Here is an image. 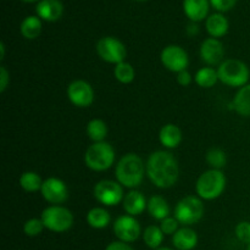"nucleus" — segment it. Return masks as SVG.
<instances>
[{"label": "nucleus", "mask_w": 250, "mask_h": 250, "mask_svg": "<svg viewBox=\"0 0 250 250\" xmlns=\"http://www.w3.org/2000/svg\"><path fill=\"white\" fill-rule=\"evenodd\" d=\"M146 176L158 188H171L176 185L180 176L177 161L168 151H154L146 161Z\"/></svg>", "instance_id": "nucleus-1"}, {"label": "nucleus", "mask_w": 250, "mask_h": 250, "mask_svg": "<svg viewBox=\"0 0 250 250\" xmlns=\"http://www.w3.org/2000/svg\"><path fill=\"white\" fill-rule=\"evenodd\" d=\"M146 172V165L143 159L134 153H128L122 156L115 168L117 182L129 189L137 188L143 182Z\"/></svg>", "instance_id": "nucleus-2"}, {"label": "nucleus", "mask_w": 250, "mask_h": 250, "mask_svg": "<svg viewBox=\"0 0 250 250\" xmlns=\"http://www.w3.org/2000/svg\"><path fill=\"white\" fill-rule=\"evenodd\" d=\"M226 188V176L221 170L205 171L199 176L195 185V190L200 199L214 200L217 199L224 193Z\"/></svg>", "instance_id": "nucleus-3"}, {"label": "nucleus", "mask_w": 250, "mask_h": 250, "mask_svg": "<svg viewBox=\"0 0 250 250\" xmlns=\"http://www.w3.org/2000/svg\"><path fill=\"white\" fill-rule=\"evenodd\" d=\"M219 81L229 87L242 88L249 81V68L238 59H227L217 67Z\"/></svg>", "instance_id": "nucleus-4"}, {"label": "nucleus", "mask_w": 250, "mask_h": 250, "mask_svg": "<svg viewBox=\"0 0 250 250\" xmlns=\"http://www.w3.org/2000/svg\"><path fill=\"white\" fill-rule=\"evenodd\" d=\"M115 163V150L106 142L93 143L84 154V164L88 168L97 172L106 171Z\"/></svg>", "instance_id": "nucleus-5"}, {"label": "nucleus", "mask_w": 250, "mask_h": 250, "mask_svg": "<svg viewBox=\"0 0 250 250\" xmlns=\"http://www.w3.org/2000/svg\"><path fill=\"white\" fill-rule=\"evenodd\" d=\"M44 227L55 233H63L73 226V215L67 208L61 205H51L43 210L41 215Z\"/></svg>", "instance_id": "nucleus-6"}, {"label": "nucleus", "mask_w": 250, "mask_h": 250, "mask_svg": "<svg viewBox=\"0 0 250 250\" xmlns=\"http://www.w3.org/2000/svg\"><path fill=\"white\" fill-rule=\"evenodd\" d=\"M204 216V204L195 195H187L177 203L175 208V217L181 225L192 226L199 222Z\"/></svg>", "instance_id": "nucleus-7"}, {"label": "nucleus", "mask_w": 250, "mask_h": 250, "mask_svg": "<svg viewBox=\"0 0 250 250\" xmlns=\"http://www.w3.org/2000/svg\"><path fill=\"white\" fill-rule=\"evenodd\" d=\"M97 53L105 62L117 65L124 62L127 56L125 44L115 37H103L97 43Z\"/></svg>", "instance_id": "nucleus-8"}, {"label": "nucleus", "mask_w": 250, "mask_h": 250, "mask_svg": "<svg viewBox=\"0 0 250 250\" xmlns=\"http://www.w3.org/2000/svg\"><path fill=\"white\" fill-rule=\"evenodd\" d=\"M94 198L105 207H115L124 202V189L119 182L110 180L99 181L93 189Z\"/></svg>", "instance_id": "nucleus-9"}, {"label": "nucleus", "mask_w": 250, "mask_h": 250, "mask_svg": "<svg viewBox=\"0 0 250 250\" xmlns=\"http://www.w3.org/2000/svg\"><path fill=\"white\" fill-rule=\"evenodd\" d=\"M160 60L164 67L176 73L187 70L188 65H189V58H188L187 51L182 46L175 45V44H171L163 49Z\"/></svg>", "instance_id": "nucleus-10"}, {"label": "nucleus", "mask_w": 250, "mask_h": 250, "mask_svg": "<svg viewBox=\"0 0 250 250\" xmlns=\"http://www.w3.org/2000/svg\"><path fill=\"white\" fill-rule=\"evenodd\" d=\"M114 233L117 239L125 243H132L139 238L142 229L139 222L131 215H122L114 222Z\"/></svg>", "instance_id": "nucleus-11"}, {"label": "nucleus", "mask_w": 250, "mask_h": 250, "mask_svg": "<svg viewBox=\"0 0 250 250\" xmlns=\"http://www.w3.org/2000/svg\"><path fill=\"white\" fill-rule=\"evenodd\" d=\"M67 98L75 106L88 107L94 102V90L85 81L76 80L68 84Z\"/></svg>", "instance_id": "nucleus-12"}, {"label": "nucleus", "mask_w": 250, "mask_h": 250, "mask_svg": "<svg viewBox=\"0 0 250 250\" xmlns=\"http://www.w3.org/2000/svg\"><path fill=\"white\" fill-rule=\"evenodd\" d=\"M41 193L44 199L53 205L63 204L68 199L67 186L58 177H49L43 181Z\"/></svg>", "instance_id": "nucleus-13"}, {"label": "nucleus", "mask_w": 250, "mask_h": 250, "mask_svg": "<svg viewBox=\"0 0 250 250\" xmlns=\"http://www.w3.org/2000/svg\"><path fill=\"white\" fill-rule=\"evenodd\" d=\"M224 44L217 38H208L200 45V58L207 65L216 66L224 62Z\"/></svg>", "instance_id": "nucleus-14"}, {"label": "nucleus", "mask_w": 250, "mask_h": 250, "mask_svg": "<svg viewBox=\"0 0 250 250\" xmlns=\"http://www.w3.org/2000/svg\"><path fill=\"white\" fill-rule=\"evenodd\" d=\"M37 15L44 21H58L63 12L62 2L60 0H41L36 6Z\"/></svg>", "instance_id": "nucleus-15"}, {"label": "nucleus", "mask_w": 250, "mask_h": 250, "mask_svg": "<svg viewBox=\"0 0 250 250\" xmlns=\"http://www.w3.org/2000/svg\"><path fill=\"white\" fill-rule=\"evenodd\" d=\"M122 205H124V210L127 212V215L138 216V215H142L146 211L148 203H146L143 193L139 192V190L132 189L125 195Z\"/></svg>", "instance_id": "nucleus-16"}, {"label": "nucleus", "mask_w": 250, "mask_h": 250, "mask_svg": "<svg viewBox=\"0 0 250 250\" xmlns=\"http://www.w3.org/2000/svg\"><path fill=\"white\" fill-rule=\"evenodd\" d=\"M172 244L177 250H192L198 244V234L189 227L180 229L172 236Z\"/></svg>", "instance_id": "nucleus-17"}, {"label": "nucleus", "mask_w": 250, "mask_h": 250, "mask_svg": "<svg viewBox=\"0 0 250 250\" xmlns=\"http://www.w3.org/2000/svg\"><path fill=\"white\" fill-rule=\"evenodd\" d=\"M183 10L193 22L203 21L209 12V0H183Z\"/></svg>", "instance_id": "nucleus-18"}, {"label": "nucleus", "mask_w": 250, "mask_h": 250, "mask_svg": "<svg viewBox=\"0 0 250 250\" xmlns=\"http://www.w3.org/2000/svg\"><path fill=\"white\" fill-rule=\"evenodd\" d=\"M159 141L166 149L177 148L182 142V131L173 124L165 125L159 132Z\"/></svg>", "instance_id": "nucleus-19"}, {"label": "nucleus", "mask_w": 250, "mask_h": 250, "mask_svg": "<svg viewBox=\"0 0 250 250\" xmlns=\"http://www.w3.org/2000/svg\"><path fill=\"white\" fill-rule=\"evenodd\" d=\"M205 27L211 38H221L229 32V23L222 14H212L207 19Z\"/></svg>", "instance_id": "nucleus-20"}, {"label": "nucleus", "mask_w": 250, "mask_h": 250, "mask_svg": "<svg viewBox=\"0 0 250 250\" xmlns=\"http://www.w3.org/2000/svg\"><path fill=\"white\" fill-rule=\"evenodd\" d=\"M146 210L153 219L163 221L164 219L168 217L170 215V207L166 199L161 195H153L149 198Z\"/></svg>", "instance_id": "nucleus-21"}, {"label": "nucleus", "mask_w": 250, "mask_h": 250, "mask_svg": "<svg viewBox=\"0 0 250 250\" xmlns=\"http://www.w3.org/2000/svg\"><path fill=\"white\" fill-rule=\"evenodd\" d=\"M233 107L241 116L250 117V84L239 88L233 99Z\"/></svg>", "instance_id": "nucleus-22"}, {"label": "nucleus", "mask_w": 250, "mask_h": 250, "mask_svg": "<svg viewBox=\"0 0 250 250\" xmlns=\"http://www.w3.org/2000/svg\"><path fill=\"white\" fill-rule=\"evenodd\" d=\"M110 212L104 208H93L87 214V222L92 229H103L110 224Z\"/></svg>", "instance_id": "nucleus-23"}, {"label": "nucleus", "mask_w": 250, "mask_h": 250, "mask_svg": "<svg viewBox=\"0 0 250 250\" xmlns=\"http://www.w3.org/2000/svg\"><path fill=\"white\" fill-rule=\"evenodd\" d=\"M20 32L26 39L38 38L42 32V20L38 16H27L21 22Z\"/></svg>", "instance_id": "nucleus-24"}, {"label": "nucleus", "mask_w": 250, "mask_h": 250, "mask_svg": "<svg viewBox=\"0 0 250 250\" xmlns=\"http://www.w3.org/2000/svg\"><path fill=\"white\" fill-rule=\"evenodd\" d=\"M107 125L100 119H93L87 125V136L94 143L104 142L107 136Z\"/></svg>", "instance_id": "nucleus-25"}, {"label": "nucleus", "mask_w": 250, "mask_h": 250, "mask_svg": "<svg viewBox=\"0 0 250 250\" xmlns=\"http://www.w3.org/2000/svg\"><path fill=\"white\" fill-rule=\"evenodd\" d=\"M42 186H43V181H42L41 176L37 172H33V171L23 172L21 175V177H20V187L24 192H38V190L42 189Z\"/></svg>", "instance_id": "nucleus-26"}, {"label": "nucleus", "mask_w": 250, "mask_h": 250, "mask_svg": "<svg viewBox=\"0 0 250 250\" xmlns=\"http://www.w3.org/2000/svg\"><path fill=\"white\" fill-rule=\"evenodd\" d=\"M164 236H165V234L161 231L160 227L151 225V226H148L144 229L143 241L148 248L155 250L160 248L161 243H163L164 241Z\"/></svg>", "instance_id": "nucleus-27"}, {"label": "nucleus", "mask_w": 250, "mask_h": 250, "mask_svg": "<svg viewBox=\"0 0 250 250\" xmlns=\"http://www.w3.org/2000/svg\"><path fill=\"white\" fill-rule=\"evenodd\" d=\"M219 81L217 70L212 67H203L195 73V83L202 88H211Z\"/></svg>", "instance_id": "nucleus-28"}, {"label": "nucleus", "mask_w": 250, "mask_h": 250, "mask_svg": "<svg viewBox=\"0 0 250 250\" xmlns=\"http://www.w3.org/2000/svg\"><path fill=\"white\" fill-rule=\"evenodd\" d=\"M114 76L122 84H129V83L133 82L134 77H136V71L131 63L124 61V62L115 65Z\"/></svg>", "instance_id": "nucleus-29"}, {"label": "nucleus", "mask_w": 250, "mask_h": 250, "mask_svg": "<svg viewBox=\"0 0 250 250\" xmlns=\"http://www.w3.org/2000/svg\"><path fill=\"white\" fill-rule=\"evenodd\" d=\"M205 158H207V163L209 164L210 167L215 168V170H221V168H224L226 166V154L220 148L209 149Z\"/></svg>", "instance_id": "nucleus-30"}, {"label": "nucleus", "mask_w": 250, "mask_h": 250, "mask_svg": "<svg viewBox=\"0 0 250 250\" xmlns=\"http://www.w3.org/2000/svg\"><path fill=\"white\" fill-rule=\"evenodd\" d=\"M45 229L43 225V221L41 219H29L24 222L23 225V232L26 236L28 237H37L43 232V229Z\"/></svg>", "instance_id": "nucleus-31"}, {"label": "nucleus", "mask_w": 250, "mask_h": 250, "mask_svg": "<svg viewBox=\"0 0 250 250\" xmlns=\"http://www.w3.org/2000/svg\"><path fill=\"white\" fill-rule=\"evenodd\" d=\"M234 233L242 243L250 244V222L242 221L234 229Z\"/></svg>", "instance_id": "nucleus-32"}, {"label": "nucleus", "mask_w": 250, "mask_h": 250, "mask_svg": "<svg viewBox=\"0 0 250 250\" xmlns=\"http://www.w3.org/2000/svg\"><path fill=\"white\" fill-rule=\"evenodd\" d=\"M178 225H180V222L176 220V217L168 216L161 221L160 229H161V231L164 232V234H167V236H173V234H175L176 232L180 229H178Z\"/></svg>", "instance_id": "nucleus-33"}, {"label": "nucleus", "mask_w": 250, "mask_h": 250, "mask_svg": "<svg viewBox=\"0 0 250 250\" xmlns=\"http://www.w3.org/2000/svg\"><path fill=\"white\" fill-rule=\"evenodd\" d=\"M237 0H210V4L217 11H229L236 5Z\"/></svg>", "instance_id": "nucleus-34"}, {"label": "nucleus", "mask_w": 250, "mask_h": 250, "mask_svg": "<svg viewBox=\"0 0 250 250\" xmlns=\"http://www.w3.org/2000/svg\"><path fill=\"white\" fill-rule=\"evenodd\" d=\"M10 83V73L7 72L4 66L0 67V92L4 93Z\"/></svg>", "instance_id": "nucleus-35"}, {"label": "nucleus", "mask_w": 250, "mask_h": 250, "mask_svg": "<svg viewBox=\"0 0 250 250\" xmlns=\"http://www.w3.org/2000/svg\"><path fill=\"white\" fill-rule=\"evenodd\" d=\"M177 83L182 87H188V85L192 83V75L188 72L187 70L181 71V72L177 73Z\"/></svg>", "instance_id": "nucleus-36"}, {"label": "nucleus", "mask_w": 250, "mask_h": 250, "mask_svg": "<svg viewBox=\"0 0 250 250\" xmlns=\"http://www.w3.org/2000/svg\"><path fill=\"white\" fill-rule=\"evenodd\" d=\"M105 250H134V249L132 248L128 243H125V242H121V241H116V242H111V243L105 248Z\"/></svg>", "instance_id": "nucleus-37"}, {"label": "nucleus", "mask_w": 250, "mask_h": 250, "mask_svg": "<svg viewBox=\"0 0 250 250\" xmlns=\"http://www.w3.org/2000/svg\"><path fill=\"white\" fill-rule=\"evenodd\" d=\"M5 58V45L4 43H0V60Z\"/></svg>", "instance_id": "nucleus-38"}, {"label": "nucleus", "mask_w": 250, "mask_h": 250, "mask_svg": "<svg viewBox=\"0 0 250 250\" xmlns=\"http://www.w3.org/2000/svg\"><path fill=\"white\" fill-rule=\"evenodd\" d=\"M155 250H173V249L166 248V247H160V248H158V249H155Z\"/></svg>", "instance_id": "nucleus-39"}, {"label": "nucleus", "mask_w": 250, "mask_h": 250, "mask_svg": "<svg viewBox=\"0 0 250 250\" xmlns=\"http://www.w3.org/2000/svg\"><path fill=\"white\" fill-rule=\"evenodd\" d=\"M23 1H27V2H33V1H37V0H23Z\"/></svg>", "instance_id": "nucleus-40"}, {"label": "nucleus", "mask_w": 250, "mask_h": 250, "mask_svg": "<svg viewBox=\"0 0 250 250\" xmlns=\"http://www.w3.org/2000/svg\"><path fill=\"white\" fill-rule=\"evenodd\" d=\"M247 250H250V244H248V248H247Z\"/></svg>", "instance_id": "nucleus-41"}, {"label": "nucleus", "mask_w": 250, "mask_h": 250, "mask_svg": "<svg viewBox=\"0 0 250 250\" xmlns=\"http://www.w3.org/2000/svg\"><path fill=\"white\" fill-rule=\"evenodd\" d=\"M138 1H143V0H138Z\"/></svg>", "instance_id": "nucleus-42"}]
</instances>
